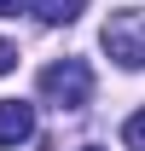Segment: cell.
Masks as SVG:
<instances>
[{"mask_svg":"<svg viewBox=\"0 0 145 151\" xmlns=\"http://www.w3.org/2000/svg\"><path fill=\"white\" fill-rule=\"evenodd\" d=\"M87 151H93V145H87Z\"/></svg>","mask_w":145,"mask_h":151,"instance_id":"8","label":"cell"},{"mask_svg":"<svg viewBox=\"0 0 145 151\" xmlns=\"http://www.w3.org/2000/svg\"><path fill=\"white\" fill-rule=\"evenodd\" d=\"M122 139H128V151H145V111H134L122 122Z\"/></svg>","mask_w":145,"mask_h":151,"instance_id":"5","label":"cell"},{"mask_svg":"<svg viewBox=\"0 0 145 151\" xmlns=\"http://www.w3.org/2000/svg\"><path fill=\"white\" fill-rule=\"evenodd\" d=\"M35 134V111L23 99H0V145H23Z\"/></svg>","mask_w":145,"mask_h":151,"instance_id":"3","label":"cell"},{"mask_svg":"<svg viewBox=\"0 0 145 151\" xmlns=\"http://www.w3.org/2000/svg\"><path fill=\"white\" fill-rule=\"evenodd\" d=\"M41 93L52 99L58 111H81V105L93 99V70L81 64V58H58V64L41 70Z\"/></svg>","mask_w":145,"mask_h":151,"instance_id":"2","label":"cell"},{"mask_svg":"<svg viewBox=\"0 0 145 151\" xmlns=\"http://www.w3.org/2000/svg\"><path fill=\"white\" fill-rule=\"evenodd\" d=\"M12 64H18V47H12V41H0V76L12 70Z\"/></svg>","mask_w":145,"mask_h":151,"instance_id":"6","label":"cell"},{"mask_svg":"<svg viewBox=\"0 0 145 151\" xmlns=\"http://www.w3.org/2000/svg\"><path fill=\"white\" fill-rule=\"evenodd\" d=\"M23 6H29V0H0V18H18Z\"/></svg>","mask_w":145,"mask_h":151,"instance_id":"7","label":"cell"},{"mask_svg":"<svg viewBox=\"0 0 145 151\" xmlns=\"http://www.w3.org/2000/svg\"><path fill=\"white\" fill-rule=\"evenodd\" d=\"M105 52L122 70H145V12L139 6H122L105 18Z\"/></svg>","mask_w":145,"mask_h":151,"instance_id":"1","label":"cell"},{"mask_svg":"<svg viewBox=\"0 0 145 151\" xmlns=\"http://www.w3.org/2000/svg\"><path fill=\"white\" fill-rule=\"evenodd\" d=\"M81 12H87V0H35V18L52 23V29H58V23H75Z\"/></svg>","mask_w":145,"mask_h":151,"instance_id":"4","label":"cell"}]
</instances>
